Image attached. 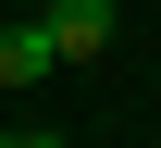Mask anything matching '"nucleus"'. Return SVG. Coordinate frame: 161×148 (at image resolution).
Segmentation results:
<instances>
[{
    "label": "nucleus",
    "mask_w": 161,
    "mask_h": 148,
    "mask_svg": "<svg viewBox=\"0 0 161 148\" xmlns=\"http://www.w3.org/2000/svg\"><path fill=\"white\" fill-rule=\"evenodd\" d=\"M112 0H50V37H62V62H99V49H112Z\"/></svg>",
    "instance_id": "f257e3e1"
},
{
    "label": "nucleus",
    "mask_w": 161,
    "mask_h": 148,
    "mask_svg": "<svg viewBox=\"0 0 161 148\" xmlns=\"http://www.w3.org/2000/svg\"><path fill=\"white\" fill-rule=\"evenodd\" d=\"M37 74H62V37H50V13H37V25H0V86H37Z\"/></svg>",
    "instance_id": "f03ea898"
}]
</instances>
